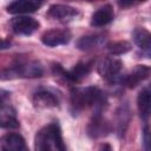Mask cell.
<instances>
[{
    "instance_id": "obj_1",
    "label": "cell",
    "mask_w": 151,
    "mask_h": 151,
    "mask_svg": "<svg viewBox=\"0 0 151 151\" xmlns=\"http://www.w3.org/2000/svg\"><path fill=\"white\" fill-rule=\"evenodd\" d=\"M70 101L72 114H78L79 112L88 107H94V110L104 111L107 105L106 94L96 86H87L72 90Z\"/></svg>"
},
{
    "instance_id": "obj_2",
    "label": "cell",
    "mask_w": 151,
    "mask_h": 151,
    "mask_svg": "<svg viewBox=\"0 0 151 151\" xmlns=\"http://www.w3.org/2000/svg\"><path fill=\"white\" fill-rule=\"evenodd\" d=\"M44 74L42 65L37 61H26V63H18L14 64L2 71H0V79L2 80H11L18 78H39Z\"/></svg>"
},
{
    "instance_id": "obj_3",
    "label": "cell",
    "mask_w": 151,
    "mask_h": 151,
    "mask_svg": "<svg viewBox=\"0 0 151 151\" xmlns=\"http://www.w3.org/2000/svg\"><path fill=\"white\" fill-rule=\"evenodd\" d=\"M122 68H123V63L114 57L103 58L97 66V71L100 74V77L104 78L110 84H118Z\"/></svg>"
},
{
    "instance_id": "obj_4",
    "label": "cell",
    "mask_w": 151,
    "mask_h": 151,
    "mask_svg": "<svg viewBox=\"0 0 151 151\" xmlns=\"http://www.w3.org/2000/svg\"><path fill=\"white\" fill-rule=\"evenodd\" d=\"M111 131H112V126L109 123V120L103 116V111L94 110L92 118L90 119L88 125L86 127V132L88 137L93 139H98L107 136Z\"/></svg>"
},
{
    "instance_id": "obj_5",
    "label": "cell",
    "mask_w": 151,
    "mask_h": 151,
    "mask_svg": "<svg viewBox=\"0 0 151 151\" xmlns=\"http://www.w3.org/2000/svg\"><path fill=\"white\" fill-rule=\"evenodd\" d=\"M91 64L90 63H78L77 65L73 66L72 70L70 71H65L61 65L59 64H54L53 65V70L57 74H61L67 81L70 83H79L85 77H87V74L91 72Z\"/></svg>"
},
{
    "instance_id": "obj_6",
    "label": "cell",
    "mask_w": 151,
    "mask_h": 151,
    "mask_svg": "<svg viewBox=\"0 0 151 151\" xmlns=\"http://www.w3.org/2000/svg\"><path fill=\"white\" fill-rule=\"evenodd\" d=\"M150 76V67L146 65H137L130 73L123 74L119 78L118 84L127 88H134L142 81L147 79Z\"/></svg>"
},
{
    "instance_id": "obj_7",
    "label": "cell",
    "mask_w": 151,
    "mask_h": 151,
    "mask_svg": "<svg viewBox=\"0 0 151 151\" xmlns=\"http://www.w3.org/2000/svg\"><path fill=\"white\" fill-rule=\"evenodd\" d=\"M32 101L35 107L48 109L59 106V97L57 93L46 87H39L33 92Z\"/></svg>"
},
{
    "instance_id": "obj_8",
    "label": "cell",
    "mask_w": 151,
    "mask_h": 151,
    "mask_svg": "<svg viewBox=\"0 0 151 151\" xmlns=\"http://www.w3.org/2000/svg\"><path fill=\"white\" fill-rule=\"evenodd\" d=\"M40 26L39 21L28 15H19L11 20V28L15 34L31 35Z\"/></svg>"
},
{
    "instance_id": "obj_9",
    "label": "cell",
    "mask_w": 151,
    "mask_h": 151,
    "mask_svg": "<svg viewBox=\"0 0 151 151\" xmlns=\"http://www.w3.org/2000/svg\"><path fill=\"white\" fill-rule=\"evenodd\" d=\"M72 34L68 29H51L41 35V42L47 47H55L60 45H67L71 41Z\"/></svg>"
},
{
    "instance_id": "obj_10",
    "label": "cell",
    "mask_w": 151,
    "mask_h": 151,
    "mask_svg": "<svg viewBox=\"0 0 151 151\" xmlns=\"http://www.w3.org/2000/svg\"><path fill=\"white\" fill-rule=\"evenodd\" d=\"M131 122V111L127 101L122 103L116 111V133L118 138H123Z\"/></svg>"
},
{
    "instance_id": "obj_11",
    "label": "cell",
    "mask_w": 151,
    "mask_h": 151,
    "mask_svg": "<svg viewBox=\"0 0 151 151\" xmlns=\"http://www.w3.org/2000/svg\"><path fill=\"white\" fill-rule=\"evenodd\" d=\"M78 14L79 12L77 8L68 6V5H63V4L51 5L47 11V15L50 18L59 20V21H70L74 19L76 17H78Z\"/></svg>"
},
{
    "instance_id": "obj_12",
    "label": "cell",
    "mask_w": 151,
    "mask_h": 151,
    "mask_svg": "<svg viewBox=\"0 0 151 151\" xmlns=\"http://www.w3.org/2000/svg\"><path fill=\"white\" fill-rule=\"evenodd\" d=\"M0 145L2 151H28L24 137L15 132L5 134L0 140Z\"/></svg>"
},
{
    "instance_id": "obj_13",
    "label": "cell",
    "mask_w": 151,
    "mask_h": 151,
    "mask_svg": "<svg viewBox=\"0 0 151 151\" xmlns=\"http://www.w3.org/2000/svg\"><path fill=\"white\" fill-rule=\"evenodd\" d=\"M42 2L37 0H17L7 6V12L11 14H26L33 13L41 7Z\"/></svg>"
},
{
    "instance_id": "obj_14",
    "label": "cell",
    "mask_w": 151,
    "mask_h": 151,
    "mask_svg": "<svg viewBox=\"0 0 151 151\" xmlns=\"http://www.w3.org/2000/svg\"><path fill=\"white\" fill-rule=\"evenodd\" d=\"M105 42H106V38L103 34H87L80 37L77 40L76 47L80 51H91L104 46Z\"/></svg>"
},
{
    "instance_id": "obj_15",
    "label": "cell",
    "mask_w": 151,
    "mask_h": 151,
    "mask_svg": "<svg viewBox=\"0 0 151 151\" xmlns=\"http://www.w3.org/2000/svg\"><path fill=\"white\" fill-rule=\"evenodd\" d=\"M114 18V11L111 5H104L99 7L91 17V26L93 27H103L110 24Z\"/></svg>"
},
{
    "instance_id": "obj_16",
    "label": "cell",
    "mask_w": 151,
    "mask_h": 151,
    "mask_svg": "<svg viewBox=\"0 0 151 151\" xmlns=\"http://www.w3.org/2000/svg\"><path fill=\"white\" fill-rule=\"evenodd\" d=\"M17 111L11 105L0 106V127L1 129H17L19 127Z\"/></svg>"
},
{
    "instance_id": "obj_17",
    "label": "cell",
    "mask_w": 151,
    "mask_h": 151,
    "mask_svg": "<svg viewBox=\"0 0 151 151\" xmlns=\"http://www.w3.org/2000/svg\"><path fill=\"white\" fill-rule=\"evenodd\" d=\"M132 38L134 44L146 54V57H150V50H151V34L145 28H134L132 32Z\"/></svg>"
},
{
    "instance_id": "obj_18",
    "label": "cell",
    "mask_w": 151,
    "mask_h": 151,
    "mask_svg": "<svg viewBox=\"0 0 151 151\" xmlns=\"http://www.w3.org/2000/svg\"><path fill=\"white\" fill-rule=\"evenodd\" d=\"M150 103H151V93L149 86H145L140 90L137 97V107L142 120L146 122L150 116Z\"/></svg>"
},
{
    "instance_id": "obj_19",
    "label": "cell",
    "mask_w": 151,
    "mask_h": 151,
    "mask_svg": "<svg viewBox=\"0 0 151 151\" xmlns=\"http://www.w3.org/2000/svg\"><path fill=\"white\" fill-rule=\"evenodd\" d=\"M46 127H47V131H48V134H50V138L52 140L54 149L57 151H67L66 145H65L64 139H63V133H61V129H60L59 123L53 122V123L48 124Z\"/></svg>"
},
{
    "instance_id": "obj_20",
    "label": "cell",
    "mask_w": 151,
    "mask_h": 151,
    "mask_svg": "<svg viewBox=\"0 0 151 151\" xmlns=\"http://www.w3.org/2000/svg\"><path fill=\"white\" fill-rule=\"evenodd\" d=\"M34 149L35 151H53V144L46 126L37 132L34 139Z\"/></svg>"
},
{
    "instance_id": "obj_21",
    "label": "cell",
    "mask_w": 151,
    "mask_h": 151,
    "mask_svg": "<svg viewBox=\"0 0 151 151\" xmlns=\"http://www.w3.org/2000/svg\"><path fill=\"white\" fill-rule=\"evenodd\" d=\"M131 50V44L127 41H116L107 46V51L111 55H120Z\"/></svg>"
},
{
    "instance_id": "obj_22",
    "label": "cell",
    "mask_w": 151,
    "mask_h": 151,
    "mask_svg": "<svg viewBox=\"0 0 151 151\" xmlns=\"http://www.w3.org/2000/svg\"><path fill=\"white\" fill-rule=\"evenodd\" d=\"M142 139H143V142H142L143 151H150V131H149V125L144 126Z\"/></svg>"
},
{
    "instance_id": "obj_23",
    "label": "cell",
    "mask_w": 151,
    "mask_h": 151,
    "mask_svg": "<svg viewBox=\"0 0 151 151\" xmlns=\"http://www.w3.org/2000/svg\"><path fill=\"white\" fill-rule=\"evenodd\" d=\"M9 94H11L9 91H7L5 88H0V106L5 105L6 100L9 98Z\"/></svg>"
},
{
    "instance_id": "obj_24",
    "label": "cell",
    "mask_w": 151,
    "mask_h": 151,
    "mask_svg": "<svg viewBox=\"0 0 151 151\" xmlns=\"http://www.w3.org/2000/svg\"><path fill=\"white\" fill-rule=\"evenodd\" d=\"M9 47H11V42L8 40L0 39V50H6V48H9Z\"/></svg>"
},
{
    "instance_id": "obj_25",
    "label": "cell",
    "mask_w": 151,
    "mask_h": 151,
    "mask_svg": "<svg viewBox=\"0 0 151 151\" xmlns=\"http://www.w3.org/2000/svg\"><path fill=\"white\" fill-rule=\"evenodd\" d=\"M100 151H112V147H111V145H110V144L105 143V144H103V145H101Z\"/></svg>"
}]
</instances>
